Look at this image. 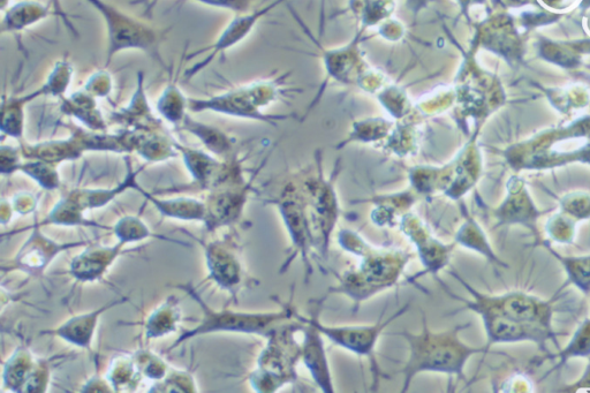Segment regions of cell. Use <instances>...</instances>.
I'll list each match as a JSON object with an SVG mask.
<instances>
[{
	"label": "cell",
	"instance_id": "22",
	"mask_svg": "<svg viewBox=\"0 0 590 393\" xmlns=\"http://www.w3.org/2000/svg\"><path fill=\"white\" fill-rule=\"evenodd\" d=\"M60 111L65 116L77 120L82 127L87 128L89 131H108L107 120H105L102 110L98 107L96 98L83 89L63 97L62 103H60Z\"/></svg>",
	"mask_w": 590,
	"mask_h": 393
},
{
	"label": "cell",
	"instance_id": "47",
	"mask_svg": "<svg viewBox=\"0 0 590 393\" xmlns=\"http://www.w3.org/2000/svg\"><path fill=\"white\" fill-rule=\"evenodd\" d=\"M83 392H111L112 387L108 380H103L101 377H93L92 380L82 388Z\"/></svg>",
	"mask_w": 590,
	"mask_h": 393
},
{
	"label": "cell",
	"instance_id": "4",
	"mask_svg": "<svg viewBox=\"0 0 590 393\" xmlns=\"http://www.w3.org/2000/svg\"><path fill=\"white\" fill-rule=\"evenodd\" d=\"M300 331L301 323L293 319L270 332L266 338L268 343L257 359V368L249 376L254 391L274 393L299 381L297 366L301 361V346L295 335Z\"/></svg>",
	"mask_w": 590,
	"mask_h": 393
},
{
	"label": "cell",
	"instance_id": "38",
	"mask_svg": "<svg viewBox=\"0 0 590 393\" xmlns=\"http://www.w3.org/2000/svg\"><path fill=\"white\" fill-rule=\"evenodd\" d=\"M19 172L34 180L45 191H56L60 187L57 165L37 160H25Z\"/></svg>",
	"mask_w": 590,
	"mask_h": 393
},
{
	"label": "cell",
	"instance_id": "7",
	"mask_svg": "<svg viewBox=\"0 0 590 393\" xmlns=\"http://www.w3.org/2000/svg\"><path fill=\"white\" fill-rule=\"evenodd\" d=\"M101 15L107 29V58L105 67L109 68L119 54L125 51H141L153 58L168 70L161 55L162 33L145 22L132 17L105 2V0H85Z\"/></svg>",
	"mask_w": 590,
	"mask_h": 393
},
{
	"label": "cell",
	"instance_id": "49",
	"mask_svg": "<svg viewBox=\"0 0 590 393\" xmlns=\"http://www.w3.org/2000/svg\"><path fill=\"white\" fill-rule=\"evenodd\" d=\"M10 7V0H2V11H6Z\"/></svg>",
	"mask_w": 590,
	"mask_h": 393
},
{
	"label": "cell",
	"instance_id": "11",
	"mask_svg": "<svg viewBox=\"0 0 590 393\" xmlns=\"http://www.w3.org/2000/svg\"><path fill=\"white\" fill-rule=\"evenodd\" d=\"M293 317L301 323L302 342L301 362L307 368L316 387L323 393H335L336 387L332 377L327 346L322 332L297 307L293 309Z\"/></svg>",
	"mask_w": 590,
	"mask_h": 393
},
{
	"label": "cell",
	"instance_id": "20",
	"mask_svg": "<svg viewBox=\"0 0 590 393\" xmlns=\"http://www.w3.org/2000/svg\"><path fill=\"white\" fill-rule=\"evenodd\" d=\"M143 170H145V166L134 170L131 162L127 161L126 176L118 185L110 188H80V190L71 191L68 195H71L85 211L101 209L115 201L119 195L127 191H135L136 187L140 185L138 177Z\"/></svg>",
	"mask_w": 590,
	"mask_h": 393
},
{
	"label": "cell",
	"instance_id": "39",
	"mask_svg": "<svg viewBox=\"0 0 590 393\" xmlns=\"http://www.w3.org/2000/svg\"><path fill=\"white\" fill-rule=\"evenodd\" d=\"M136 367L141 375L155 382H160L169 373L166 362L149 350H141L133 355Z\"/></svg>",
	"mask_w": 590,
	"mask_h": 393
},
{
	"label": "cell",
	"instance_id": "43",
	"mask_svg": "<svg viewBox=\"0 0 590 393\" xmlns=\"http://www.w3.org/2000/svg\"><path fill=\"white\" fill-rule=\"evenodd\" d=\"M25 161L20 147L2 145L0 147V171L3 176H11L19 172L22 162Z\"/></svg>",
	"mask_w": 590,
	"mask_h": 393
},
{
	"label": "cell",
	"instance_id": "31",
	"mask_svg": "<svg viewBox=\"0 0 590 393\" xmlns=\"http://www.w3.org/2000/svg\"><path fill=\"white\" fill-rule=\"evenodd\" d=\"M498 225H521L533 233L537 243L541 245L543 239L537 229L539 211L527 200H510L503 204L496 213Z\"/></svg>",
	"mask_w": 590,
	"mask_h": 393
},
{
	"label": "cell",
	"instance_id": "26",
	"mask_svg": "<svg viewBox=\"0 0 590 393\" xmlns=\"http://www.w3.org/2000/svg\"><path fill=\"white\" fill-rule=\"evenodd\" d=\"M54 14L50 5H43L34 0H24L4 11L2 34H18L39 24Z\"/></svg>",
	"mask_w": 590,
	"mask_h": 393
},
{
	"label": "cell",
	"instance_id": "34",
	"mask_svg": "<svg viewBox=\"0 0 590 393\" xmlns=\"http://www.w3.org/2000/svg\"><path fill=\"white\" fill-rule=\"evenodd\" d=\"M590 357V317L580 324V327L574 332L571 340L564 347L563 350L556 354L548 353L542 360H558L557 365L551 369V372H556L574 358H589Z\"/></svg>",
	"mask_w": 590,
	"mask_h": 393
},
{
	"label": "cell",
	"instance_id": "45",
	"mask_svg": "<svg viewBox=\"0 0 590 393\" xmlns=\"http://www.w3.org/2000/svg\"><path fill=\"white\" fill-rule=\"evenodd\" d=\"M193 2L233 12H244L249 5V0H193Z\"/></svg>",
	"mask_w": 590,
	"mask_h": 393
},
{
	"label": "cell",
	"instance_id": "12",
	"mask_svg": "<svg viewBox=\"0 0 590 393\" xmlns=\"http://www.w3.org/2000/svg\"><path fill=\"white\" fill-rule=\"evenodd\" d=\"M191 237L198 240L204 248L210 281H214L219 289L237 298L245 282V270L238 254L225 241H211V243L203 244L200 239Z\"/></svg>",
	"mask_w": 590,
	"mask_h": 393
},
{
	"label": "cell",
	"instance_id": "33",
	"mask_svg": "<svg viewBox=\"0 0 590 393\" xmlns=\"http://www.w3.org/2000/svg\"><path fill=\"white\" fill-rule=\"evenodd\" d=\"M541 245L547 249L552 258L562 264L569 282L588 296L590 294V255L566 256L559 254L556 249L550 246L549 240H543Z\"/></svg>",
	"mask_w": 590,
	"mask_h": 393
},
{
	"label": "cell",
	"instance_id": "28",
	"mask_svg": "<svg viewBox=\"0 0 590 393\" xmlns=\"http://www.w3.org/2000/svg\"><path fill=\"white\" fill-rule=\"evenodd\" d=\"M453 241H455L457 246L483 256L484 259L491 264H495L497 267L509 268V264H506L496 254L495 249L491 246L487 233L483 231L479 223L473 218L466 219L464 224L458 229L455 240Z\"/></svg>",
	"mask_w": 590,
	"mask_h": 393
},
{
	"label": "cell",
	"instance_id": "9",
	"mask_svg": "<svg viewBox=\"0 0 590 393\" xmlns=\"http://www.w3.org/2000/svg\"><path fill=\"white\" fill-rule=\"evenodd\" d=\"M461 304H463V307L458 312L470 311L480 316L484 331H486V345L490 350L497 344L532 342L544 352H548L547 342L554 340L557 344V337L561 336L556 331H549L510 320L508 317L491 311L488 308L467 304V302H461Z\"/></svg>",
	"mask_w": 590,
	"mask_h": 393
},
{
	"label": "cell",
	"instance_id": "32",
	"mask_svg": "<svg viewBox=\"0 0 590 393\" xmlns=\"http://www.w3.org/2000/svg\"><path fill=\"white\" fill-rule=\"evenodd\" d=\"M86 211L83 210L77 201H75L71 195H66L65 198L59 200L54 208L50 210L47 217L43 219L41 223H37L41 226L45 225H57V226H85V228H100L109 230L107 226L97 224L96 222L89 221L85 217Z\"/></svg>",
	"mask_w": 590,
	"mask_h": 393
},
{
	"label": "cell",
	"instance_id": "41",
	"mask_svg": "<svg viewBox=\"0 0 590 393\" xmlns=\"http://www.w3.org/2000/svg\"><path fill=\"white\" fill-rule=\"evenodd\" d=\"M85 92L92 95L96 100L108 98L113 90V77L107 67L95 71L89 75L85 86L82 87Z\"/></svg>",
	"mask_w": 590,
	"mask_h": 393
},
{
	"label": "cell",
	"instance_id": "40",
	"mask_svg": "<svg viewBox=\"0 0 590 393\" xmlns=\"http://www.w3.org/2000/svg\"><path fill=\"white\" fill-rule=\"evenodd\" d=\"M193 376L181 370L170 369L168 375L154 385L150 392H196Z\"/></svg>",
	"mask_w": 590,
	"mask_h": 393
},
{
	"label": "cell",
	"instance_id": "13",
	"mask_svg": "<svg viewBox=\"0 0 590 393\" xmlns=\"http://www.w3.org/2000/svg\"><path fill=\"white\" fill-rule=\"evenodd\" d=\"M86 241L79 243H56L55 240L45 236L41 226L35 224L33 233L27 239L24 246L11 262L9 268L25 271L26 274L39 276L49 267L60 253L70 251L72 248L88 246Z\"/></svg>",
	"mask_w": 590,
	"mask_h": 393
},
{
	"label": "cell",
	"instance_id": "44",
	"mask_svg": "<svg viewBox=\"0 0 590 393\" xmlns=\"http://www.w3.org/2000/svg\"><path fill=\"white\" fill-rule=\"evenodd\" d=\"M11 204L15 213L25 216L34 213L37 207V199L32 193L22 192L13 196Z\"/></svg>",
	"mask_w": 590,
	"mask_h": 393
},
{
	"label": "cell",
	"instance_id": "10",
	"mask_svg": "<svg viewBox=\"0 0 590 393\" xmlns=\"http://www.w3.org/2000/svg\"><path fill=\"white\" fill-rule=\"evenodd\" d=\"M400 230L416 248L422 267V274L438 278L440 272L449 267L451 256L457 245L455 241L445 244L434 236L419 217L408 214L400 221Z\"/></svg>",
	"mask_w": 590,
	"mask_h": 393
},
{
	"label": "cell",
	"instance_id": "8",
	"mask_svg": "<svg viewBox=\"0 0 590 393\" xmlns=\"http://www.w3.org/2000/svg\"><path fill=\"white\" fill-rule=\"evenodd\" d=\"M277 206L290 240L289 255L281 267V274L289 271L292 264L300 259L304 263L305 279L308 283L314 272L312 252L316 249L312 217L304 200L291 191L285 192Z\"/></svg>",
	"mask_w": 590,
	"mask_h": 393
},
{
	"label": "cell",
	"instance_id": "30",
	"mask_svg": "<svg viewBox=\"0 0 590 393\" xmlns=\"http://www.w3.org/2000/svg\"><path fill=\"white\" fill-rule=\"evenodd\" d=\"M37 360L26 347H18L12 357L4 364V388L13 392H25L30 375L34 372Z\"/></svg>",
	"mask_w": 590,
	"mask_h": 393
},
{
	"label": "cell",
	"instance_id": "48",
	"mask_svg": "<svg viewBox=\"0 0 590 393\" xmlns=\"http://www.w3.org/2000/svg\"><path fill=\"white\" fill-rule=\"evenodd\" d=\"M50 6L52 11H54V14L57 15V17L63 19L64 24L67 26V28L70 29L72 33L77 34V30H75V28L71 24V21L68 20L67 14L63 9L62 0H50Z\"/></svg>",
	"mask_w": 590,
	"mask_h": 393
},
{
	"label": "cell",
	"instance_id": "19",
	"mask_svg": "<svg viewBox=\"0 0 590 393\" xmlns=\"http://www.w3.org/2000/svg\"><path fill=\"white\" fill-rule=\"evenodd\" d=\"M145 82V74L138 72L131 102L126 107L113 111L110 116L111 122L131 128V130L162 126L160 119L151 110Z\"/></svg>",
	"mask_w": 590,
	"mask_h": 393
},
{
	"label": "cell",
	"instance_id": "3",
	"mask_svg": "<svg viewBox=\"0 0 590 393\" xmlns=\"http://www.w3.org/2000/svg\"><path fill=\"white\" fill-rule=\"evenodd\" d=\"M179 289L191 296L195 302H198L202 311V319L198 326L181 331L180 336L175 344L170 347L169 352L177 349L189 339L217 334V332L267 338L272 330L294 319L293 309L295 306L293 305V299L286 302V304L279 302L282 307L274 312H238L232 311V309L215 311L203 300L201 294L196 291L192 284L179 285Z\"/></svg>",
	"mask_w": 590,
	"mask_h": 393
},
{
	"label": "cell",
	"instance_id": "6",
	"mask_svg": "<svg viewBox=\"0 0 590 393\" xmlns=\"http://www.w3.org/2000/svg\"><path fill=\"white\" fill-rule=\"evenodd\" d=\"M449 275L455 278L460 285L464 286V289L470 294L472 299H465L458 296V294L450 290V287L442 279L436 278V281L440 283L446 296L458 302H467V304L491 309V311L519 323L555 331L554 326H552L555 313V300H544L523 291L487 294L476 290L474 286L466 282L464 277L458 274L457 270H449Z\"/></svg>",
	"mask_w": 590,
	"mask_h": 393
},
{
	"label": "cell",
	"instance_id": "37",
	"mask_svg": "<svg viewBox=\"0 0 590 393\" xmlns=\"http://www.w3.org/2000/svg\"><path fill=\"white\" fill-rule=\"evenodd\" d=\"M112 230L116 234L118 241L126 246L149 238L169 240V238L156 236L138 216L121 217Z\"/></svg>",
	"mask_w": 590,
	"mask_h": 393
},
{
	"label": "cell",
	"instance_id": "5",
	"mask_svg": "<svg viewBox=\"0 0 590 393\" xmlns=\"http://www.w3.org/2000/svg\"><path fill=\"white\" fill-rule=\"evenodd\" d=\"M327 299L316 301L317 307L307 315L308 320L320 329L323 336L340 349L357 355L358 358H365L369 362L370 373H372V385L370 390L376 391L380 388L382 379H388V376L382 372L380 364L376 357L378 340L384 334L391 324L404 316L410 311L411 304L407 302L404 306L397 309L389 317H384L385 311L381 314L380 319L372 324H350V326H329L321 321L322 302Z\"/></svg>",
	"mask_w": 590,
	"mask_h": 393
},
{
	"label": "cell",
	"instance_id": "24",
	"mask_svg": "<svg viewBox=\"0 0 590 393\" xmlns=\"http://www.w3.org/2000/svg\"><path fill=\"white\" fill-rule=\"evenodd\" d=\"M181 65L177 72L171 68L168 85L156 102V111L166 123L180 128L189 112L188 97L179 86Z\"/></svg>",
	"mask_w": 590,
	"mask_h": 393
},
{
	"label": "cell",
	"instance_id": "42",
	"mask_svg": "<svg viewBox=\"0 0 590 393\" xmlns=\"http://www.w3.org/2000/svg\"><path fill=\"white\" fill-rule=\"evenodd\" d=\"M548 223L547 233L552 241L559 244H573L574 237H576V223L557 221L556 218H552Z\"/></svg>",
	"mask_w": 590,
	"mask_h": 393
},
{
	"label": "cell",
	"instance_id": "15",
	"mask_svg": "<svg viewBox=\"0 0 590 393\" xmlns=\"http://www.w3.org/2000/svg\"><path fill=\"white\" fill-rule=\"evenodd\" d=\"M248 185L244 183L218 188L211 191L206 200L207 229L215 231L237 223L247 201Z\"/></svg>",
	"mask_w": 590,
	"mask_h": 393
},
{
	"label": "cell",
	"instance_id": "46",
	"mask_svg": "<svg viewBox=\"0 0 590 393\" xmlns=\"http://www.w3.org/2000/svg\"><path fill=\"white\" fill-rule=\"evenodd\" d=\"M582 389H590V357L588 358V365L586 367L584 375L573 384L566 385V387L558 390L559 392H578Z\"/></svg>",
	"mask_w": 590,
	"mask_h": 393
},
{
	"label": "cell",
	"instance_id": "1",
	"mask_svg": "<svg viewBox=\"0 0 590 393\" xmlns=\"http://www.w3.org/2000/svg\"><path fill=\"white\" fill-rule=\"evenodd\" d=\"M337 243L345 252L360 259L359 267L335 274L337 285L330 286L327 296L342 294L349 298L358 311L368 301L395 287L416 254L400 248H385L370 244L357 231L340 230Z\"/></svg>",
	"mask_w": 590,
	"mask_h": 393
},
{
	"label": "cell",
	"instance_id": "21",
	"mask_svg": "<svg viewBox=\"0 0 590 393\" xmlns=\"http://www.w3.org/2000/svg\"><path fill=\"white\" fill-rule=\"evenodd\" d=\"M135 191L139 192L143 198L153 204L158 213H160L163 217L177 219V221L184 222L204 223V221H206V201L187 198V196H180V198L172 199H162L158 198L156 194L146 191L141 185L136 187Z\"/></svg>",
	"mask_w": 590,
	"mask_h": 393
},
{
	"label": "cell",
	"instance_id": "23",
	"mask_svg": "<svg viewBox=\"0 0 590 393\" xmlns=\"http://www.w3.org/2000/svg\"><path fill=\"white\" fill-rule=\"evenodd\" d=\"M21 154L25 160L43 161L54 165L77 161L82 157L83 150L72 135L67 139L49 140L39 143H22Z\"/></svg>",
	"mask_w": 590,
	"mask_h": 393
},
{
	"label": "cell",
	"instance_id": "16",
	"mask_svg": "<svg viewBox=\"0 0 590 393\" xmlns=\"http://www.w3.org/2000/svg\"><path fill=\"white\" fill-rule=\"evenodd\" d=\"M127 301L128 298L110 301L94 311L71 317L57 328L41 331V335L58 337L68 344L79 347V349L90 351L101 317L110 309L124 305Z\"/></svg>",
	"mask_w": 590,
	"mask_h": 393
},
{
	"label": "cell",
	"instance_id": "29",
	"mask_svg": "<svg viewBox=\"0 0 590 393\" xmlns=\"http://www.w3.org/2000/svg\"><path fill=\"white\" fill-rule=\"evenodd\" d=\"M181 319H183V313H181L179 300L175 296H170L143 323L147 342L176 332Z\"/></svg>",
	"mask_w": 590,
	"mask_h": 393
},
{
	"label": "cell",
	"instance_id": "18",
	"mask_svg": "<svg viewBox=\"0 0 590 393\" xmlns=\"http://www.w3.org/2000/svg\"><path fill=\"white\" fill-rule=\"evenodd\" d=\"M128 142L136 154L149 163H160L179 155L175 141L165 134L162 126L153 128H126Z\"/></svg>",
	"mask_w": 590,
	"mask_h": 393
},
{
	"label": "cell",
	"instance_id": "14",
	"mask_svg": "<svg viewBox=\"0 0 590 393\" xmlns=\"http://www.w3.org/2000/svg\"><path fill=\"white\" fill-rule=\"evenodd\" d=\"M188 110L191 113L213 112L234 118L269 122V118L262 115L245 87L208 97H188Z\"/></svg>",
	"mask_w": 590,
	"mask_h": 393
},
{
	"label": "cell",
	"instance_id": "35",
	"mask_svg": "<svg viewBox=\"0 0 590 393\" xmlns=\"http://www.w3.org/2000/svg\"><path fill=\"white\" fill-rule=\"evenodd\" d=\"M74 77V67L70 60L63 58L52 67L47 79L39 87L43 97L60 98L66 96Z\"/></svg>",
	"mask_w": 590,
	"mask_h": 393
},
{
	"label": "cell",
	"instance_id": "27",
	"mask_svg": "<svg viewBox=\"0 0 590 393\" xmlns=\"http://www.w3.org/2000/svg\"><path fill=\"white\" fill-rule=\"evenodd\" d=\"M180 130L195 136L210 154L218 158H223V160H228V158L232 157L234 141L231 136L219 130L218 127L199 122V120L191 116V113H188L184 123L180 126Z\"/></svg>",
	"mask_w": 590,
	"mask_h": 393
},
{
	"label": "cell",
	"instance_id": "2",
	"mask_svg": "<svg viewBox=\"0 0 590 393\" xmlns=\"http://www.w3.org/2000/svg\"><path fill=\"white\" fill-rule=\"evenodd\" d=\"M471 327V323L435 331L429 327L426 314L422 316L420 332L407 330L392 332L391 336L403 338L406 342L408 355L405 364L397 372L403 376L400 392L411 389L416 376L422 374H442L466 381L465 368L475 355L488 354L487 345L472 346L461 339V332Z\"/></svg>",
	"mask_w": 590,
	"mask_h": 393
},
{
	"label": "cell",
	"instance_id": "17",
	"mask_svg": "<svg viewBox=\"0 0 590 393\" xmlns=\"http://www.w3.org/2000/svg\"><path fill=\"white\" fill-rule=\"evenodd\" d=\"M124 253H126V245L120 241L113 246L93 245L86 247L85 251L72 260L68 275L78 283L101 281L112 264Z\"/></svg>",
	"mask_w": 590,
	"mask_h": 393
},
{
	"label": "cell",
	"instance_id": "36",
	"mask_svg": "<svg viewBox=\"0 0 590 393\" xmlns=\"http://www.w3.org/2000/svg\"><path fill=\"white\" fill-rule=\"evenodd\" d=\"M141 373L136 367L133 357H119L112 361L107 375L113 391H130L138 387Z\"/></svg>",
	"mask_w": 590,
	"mask_h": 393
},
{
	"label": "cell",
	"instance_id": "25",
	"mask_svg": "<svg viewBox=\"0 0 590 393\" xmlns=\"http://www.w3.org/2000/svg\"><path fill=\"white\" fill-rule=\"evenodd\" d=\"M37 90L25 95H4L2 101V124L0 131L3 136L14 140H22L26 128V110L28 104L40 100Z\"/></svg>",
	"mask_w": 590,
	"mask_h": 393
}]
</instances>
